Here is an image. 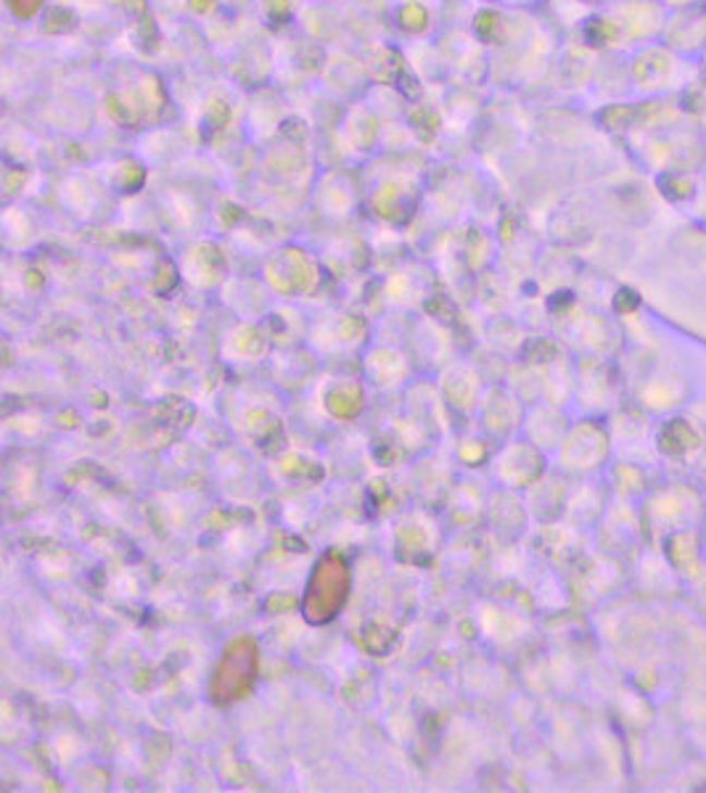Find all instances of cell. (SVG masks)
<instances>
[{
  "label": "cell",
  "instance_id": "6da1fadb",
  "mask_svg": "<svg viewBox=\"0 0 706 793\" xmlns=\"http://www.w3.org/2000/svg\"><path fill=\"white\" fill-rule=\"evenodd\" d=\"M661 5H674V9H689V5L702 3V0H659Z\"/></svg>",
  "mask_w": 706,
  "mask_h": 793
},
{
  "label": "cell",
  "instance_id": "7a4b0ae2",
  "mask_svg": "<svg viewBox=\"0 0 706 793\" xmlns=\"http://www.w3.org/2000/svg\"><path fill=\"white\" fill-rule=\"evenodd\" d=\"M702 77H706V51L702 53Z\"/></svg>",
  "mask_w": 706,
  "mask_h": 793
}]
</instances>
